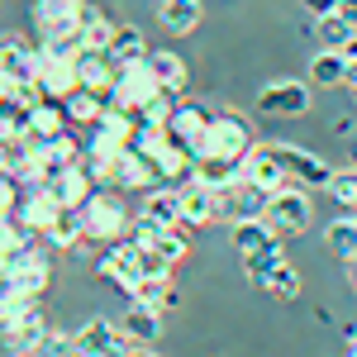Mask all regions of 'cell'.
<instances>
[{"label": "cell", "instance_id": "cell-40", "mask_svg": "<svg viewBox=\"0 0 357 357\" xmlns=\"http://www.w3.org/2000/svg\"><path fill=\"white\" fill-rule=\"evenodd\" d=\"M43 153H48V162H53L57 172H67V167H72L77 158H82V143L72 138V129H67V134L48 138V143H43Z\"/></svg>", "mask_w": 357, "mask_h": 357}, {"label": "cell", "instance_id": "cell-29", "mask_svg": "<svg viewBox=\"0 0 357 357\" xmlns=\"http://www.w3.org/2000/svg\"><path fill=\"white\" fill-rule=\"evenodd\" d=\"M105 100H110V96H100V91H86V86H77V91H72V96L62 100V105H67V119H72V124H96V119L105 114Z\"/></svg>", "mask_w": 357, "mask_h": 357}, {"label": "cell", "instance_id": "cell-50", "mask_svg": "<svg viewBox=\"0 0 357 357\" xmlns=\"http://www.w3.org/2000/svg\"><path fill=\"white\" fill-rule=\"evenodd\" d=\"M348 286H353V296H357V257L348 262Z\"/></svg>", "mask_w": 357, "mask_h": 357}, {"label": "cell", "instance_id": "cell-37", "mask_svg": "<svg viewBox=\"0 0 357 357\" xmlns=\"http://www.w3.org/2000/svg\"><path fill=\"white\" fill-rule=\"evenodd\" d=\"M314 33H319L324 48H348V38H353L357 29L348 24L343 15H319V20H314Z\"/></svg>", "mask_w": 357, "mask_h": 357}, {"label": "cell", "instance_id": "cell-24", "mask_svg": "<svg viewBox=\"0 0 357 357\" xmlns=\"http://www.w3.org/2000/svg\"><path fill=\"white\" fill-rule=\"evenodd\" d=\"M67 105L62 100H38L33 110H29V138L33 143H48V138H57V134H67Z\"/></svg>", "mask_w": 357, "mask_h": 357}, {"label": "cell", "instance_id": "cell-10", "mask_svg": "<svg viewBox=\"0 0 357 357\" xmlns=\"http://www.w3.org/2000/svg\"><path fill=\"white\" fill-rule=\"evenodd\" d=\"M105 176H110V191H143V186L162 181L158 162L143 158V153H134V148H124L114 162H105Z\"/></svg>", "mask_w": 357, "mask_h": 357}, {"label": "cell", "instance_id": "cell-5", "mask_svg": "<svg viewBox=\"0 0 357 357\" xmlns=\"http://www.w3.org/2000/svg\"><path fill=\"white\" fill-rule=\"evenodd\" d=\"M272 153L281 158L286 176H291L296 186H310V191H329L333 167L324 162L319 153H310V148H296V143H272Z\"/></svg>", "mask_w": 357, "mask_h": 357}, {"label": "cell", "instance_id": "cell-41", "mask_svg": "<svg viewBox=\"0 0 357 357\" xmlns=\"http://www.w3.org/2000/svg\"><path fill=\"white\" fill-rule=\"evenodd\" d=\"M329 195L338 200V205H343V210H357V167H343V172H333Z\"/></svg>", "mask_w": 357, "mask_h": 357}, {"label": "cell", "instance_id": "cell-17", "mask_svg": "<svg viewBox=\"0 0 357 357\" xmlns=\"http://www.w3.org/2000/svg\"><path fill=\"white\" fill-rule=\"evenodd\" d=\"M114 77H119V62H114L105 48H82V53H77V86L110 96Z\"/></svg>", "mask_w": 357, "mask_h": 357}, {"label": "cell", "instance_id": "cell-54", "mask_svg": "<svg viewBox=\"0 0 357 357\" xmlns=\"http://www.w3.org/2000/svg\"><path fill=\"white\" fill-rule=\"evenodd\" d=\"M348 357H357V343H353V348H348Z\"/></svg>", "mask_w": 357, "mask_h": 357}, {"label": "cell", "instance_id": "cell-20", "mask_svg": "<svg viewBox=\"0 0 357 357\" xmlns=\"http://www.w3.org/2000/svg\"><path fill=\"white\" fill-rule=\"evenodd\" d=\"M243 176H248V181H257L262 191H276V186L291 181L286 167H281V158L272 153V143H252V153L243 158Z\"/></svg>", "mask_w": 357, "mask_h": 357}, {"label": "cell", "instance_id": "cell-55", "mask_svg": "<svg viewBox=\"0 0 357 357\" xmlns=\"http://www.w3.org/2000/svg\"><path fill=\"white\" fill-rule=\"evenodd\" d=\"M72 357H86V353H72Z\"/></svg>", "mask_w": 357, "mask_h": 357}, {"label": "cell", "instance_id": "cell-7", "mask_svg": "<svg viewBox=\"0 0 357 357\" xmlns=\"http://www.w3.org/2000/svg\"><path fill=\"white\" fill-rule=\"evenodd\" d=\"M62 215H67V205H62V200H57L48 186H29L24 200H20V210H15V220L24 224L33 238H48Z\"/></svg>", "mask_w": 357, "mask_h": 357}, {"label": "cell", "instance_id": "cell-34", "mask_svg": "<svg viewBox=\"0 0 357 357\" xmlns=\"http://www.w3.org/2000/svg\"><path fill=\"white\" fill-rule=\"evenodd\" d=\"M110 38H114V24L86 0V15H82V48H105L110 53Z\"/></svg>", "mask_w": 357, "mask_h": 357}, {"label": "cell", "instance_id": "cell-19", "mask_svg": "<svg viewBox=\"0 0 357 357\" xmlns=\"http://www.w3.org/2000/svg\"><path fill=\"white\" fill-rule=\"evenodd\" d=\"M38 62H43V53L38 48H29L24 38H5L0 43V72L10 77V82H38Z\"/></svg>", "mask_w": 357, "mask_h": 357}, {"label": "cell", "instance_id": "cell-42", "mask_svg": "<svg viewBox=\"0 0 357 357\" xmlns=\"http://www.w3.org/2000/svg\"><path fill=\"white\" fill-rule=\"evenodd\" d=\"M176 229H181V224H172V229H162V234L153 238V248L162 252V257H167V262H172V267H176V262H181V257L191 252V243H186V238H181Z\"/></svg>", "mask_w": 357, "mask_h": 357}, {"label": "cell", "instance_id": "cell-6", "mask_svg": "<svg viewBox=\"0 0 357 357\" xmlns=\"http://www.w3.org/2000/svg\"><path fill=\"white\" fill-rule=\"evenodd\" d=\"M267 220H272L281 234H301V229H310L314 210H310V195H305V186H296V181L276 186V191L267 195Z\"/></svg>", "mask_w": 357, "mask_h": 357}, {"label": "cell", "instance_id": "cell-30", "mask_svg": "<svg viewBox=\"0 0 357 357\" xmlns=\"http://www.w3.org/2000/svg\"><path fill=\"white\" fill-rule=\"evenodd\" d=\"M324 243L333 248V257L353 262V257H357V210H348L343 220H333L329 229H324Z\"/></svg>", "mask_w": 357, "mask_h": 357}, {"label": "cell", "instance_id": "cell-39", "mask_svg": "<svg viewBox=\"0 0 357 357\" xmlns=\"http://www.w3.org/2000/svg\"><path fill=\"white\" fill-rule=\"evenodd\" d=\"M48 238H53L57 248H82V243H86V220H82V210H67Z\"/></svg>", "mask_w": 357, "mask_h": 357}, {"label": "cell", "instance_id": "cell-3", "mask_svg": "<svg viewBox=\"0 0 357 357\" xmlns=\"http://www.w3.org/2000/svg\"><path fill=\"white\" fill-rule=\"evenodd\" d=\"M134 129H138V119L129 110L105 105V114L91 124V148H86V158H96V162H114L124 148H134Z\"/></svg>", "mask_w": 357, "mask_h": 357}, {"label": "cell", "instance_id": "cell-33", "mask_svg": "<svg viewBox=\"0 0 357 357\" xmlns=\"http://www.w3.org/2000/svg\"><path fill=\"white\" fill-rule=\"evenodd\" d=\"M138 301H148V305H158V310H176L181 305V291L172 286V276H148V281H138V291H134Z\"/></svg>", "mask_w": 357, "mask_h": 357}, {"label": "cell", "instance_id": "cell-12", "mask_svg": "<svg viewBox=\"0 0 357 357\" xmlns=\"http://www.w3.org/2000/svg\"><path fill=\"white\" fill-rule=\"evenodd\" d=\"M82 15L86 0H38V29L43 38H82Z\"/></svg>", "mask_w": 357, "mask_h": 357}, {"label": "cell", "instance_id": "cell-13", "mask_svg": "<svg viewBox=\"0 0 357 357\" xmlns=\"http://www.w3.org/2000/svg\"><path fill=\"white\" fill-rule=\"evenodd\" d=\"M48 191H53L57 200L67 205V210H82L86 200H91V195L100 191V181H96V167H91V158H77V162L67 167V172L57 176V181L48 186Z\"/></svg>", "mask_w": 357, "mask_h": 357}, {"label": "cell", "instance_id": "cell-56", "mask_svg": "<svg viewBox=\"0 0 357 357\" xmlns=\"http://www.w3.org/2000/svg\"><path fill=\"white\" fill-rule=\"evenodd\" d=\"M0 5H5V0H0Z\"/></svg>", "mask_w": 357, "mask_h": 357}, {"label": "cell", "instance_id": "cell-8", "mask_svg": "<svg viewBox=\"0 0 357 357\" xmlns=\"http://www.w3.org/2000/svg\"><path fill=\"white\" fill-rule=\"evenodd\" d=\"M96 272L105 276V281H114L119 291L134 296L138 281H143V276H138V243H134V238H114V243H105V248H100Z\"/></svg>", "mask_w": 357, "mask_h": 357}, {"label": "cell", "instance_id": "cell-22", "mask_svg": "<svg viewBox=\"0 0 357 357\" xmlns=\"http://www.w3.org/2000/svg\"><path fill=\"white\" fill-rule=\"evenodd\" d=\"M353 82V62L343 48H319V53L310 57V86H348Z\"/></svg>", "mask_w": 357, "mask_h": 357}, {"label": "cell", "instance_id": "cell-53", "mask_svg": "<svg viewBox=\"0 0 357 357\" xmlns=\"http://www.w3.org/2000/svg\"><path fill=\"white\" fill-rule=\"evenodd\" d=\"M348 86H353V96H357V67H353V82H348Z\"/></svg>", "mask_w": 357, "mask_h": 357}, {"label": "cell", "instance_id": "cell-38", "mask_svg": "<svg viewBox=\"0 0 357 357\" xmlns=\"http://www.w3.org/2000/svg\"><path fill=\"white\" fill-rule=\"evenodd\" d=\"M276 262H281V243H267V248H252V252H243V272H248V281H257V286H262V276L272 272Z\"/></svg>", "mask_w": 357, "mask_h": 357}, {"label": "cell", "instance_id": "cell-27", "mask_svg": "<svg viewBox=\"0 0 357 357\" xmlns=\"http://www.w3.org/2000/svg\"><path fill=\"white\" fill-rule=\"evenodd\" d=\"M276 234H281V229H276L267 215H257V220H238V224H234V248H238V252H252V248L281 243Z\"/></svg>", "mask_w": 357, "mask_h": 357}, {"label": "cell", "instance_id": "cell-18", "mask_svg": "<svg viewBox=\"0 0 357 357\" xmlns=\"http://www.w3.org/2000/svg\"><path fill=\"white\" fill-rule=\"evenodd\" d=\"M43 333H48L43 310H24V314H15V319L0 329V338H5V353H10V357H29L33 348H38Z\"/></svg>", "mask_w": 357, "mask_h": 357}, {"label": "cell", "instance_id": "cell-26", "mask_svg": "<svg viewBox=\"0 0 357 357\" xmlns=\"http://www.w3.org/2000/svg\"><path fill=\"white\" fill-rule=\"evenodd\" d=\"M195 181L229 191L234 181H243V162H229V158H195Z\"/></svg>", "mask_w": 357, "mask_h": 357}, {"label": "cell", "instance_id": "cell-44", "mask_svg": "<svg viewBox=\"0 0 357 357\" xmlns=\"http://www.w3.org/2000/svg\"><path fill=\"white\" fill-rule=\"evenodd\" d=\"M138 276H143V281H148V276H172V262H167L153 243H138Z\"/></svg>", "mask_w": 357, "mask_h": 357}, {"label": "cell", "instance_id": "cell-1", "mask_svg": "<svg viewBox=\"0 0 357 357\" xmlns=\"http://www.w3.org/2000/svg\"><path fill=\"white\" fill-rule=\"evenodd\" d=\"M252 124H248L238 110H215L210 114V129H205V143H200V158H229V162H243L252 153Z\"/></svg>", "mask_w": 357, "mask_h": 357}, {"label": "cell", "instance_id": "cell-45", "mask_svg": "<svg viewBox=\"0 0 357 357\" xmlns=\"http://www.w3.org/2000/svg\"><path fill=\"white\" fill-rule=\"evenodd\" d=\"M72 353H77V338H67V333H43L38 348L29 357H72Z\"/></svg>", "mask_w": 357, "mask_h": 357}, {"label": "cell", "instance_id": "cell-25", "mask_svg": "<svg viewBox=\"0 0 357 357\" xmlns=\"http://www.w3.org/2000/svg\"><path fill=\"white\" fill-rule=\"evenodd\" d=\"M143 215L158 224H181V186H153L143 195Z\"/></svg>", "mask_w": 357, "mask_h": 357}, {"label": "cell", "instance_id": "cell-21", "mask_svg": "<svg viewBox=\"0 0 357 357\" xmlns=\"http://www.w3.org/2000/svg\"><path fill=\"white\" fill-rule=\"evenodd\" d=\"M48 276H53V267H48V257H43L38 248L29 243L24 252L15 257V272H10V286H15V291H24V296H43Z\"/></svg>", "mask_w": 357, "mask_h": 357}, {"label": "cell", "instance_id": "cell-4", "mask_svg": "<svg viewBox=\"0 0 357 357\" xmlns=\"http://www.w3.org/2000/svg\"><path fill=\"white\" fill-rule=\"evenodd\" d=\"M82 220H86V238H100V243L129 238V229H134L129 210H124L114 195H105V191H96V195L82 205Z\"/></svg>", "mask_w": 357, "mask_h": 357}, {"label": "cell", "instance_id": "cell-47", "mask_svg": "<svg viewBox=\"0 0 357 357\" xmlns=\"http://www.w3.org/2000/svg\"><path fill=\"white\" fill-rule=\"evenodd\" d=\"M333 15H343V20L357 29V0H338V10H333Z\"/></svg>", "mask_w": 357, "mask_h": 357}, {"label": "cell", "instance_id": "cell-16", "mask_svg": "<svg viewBox=\"0 0 357 357\" xmlns=\"http://www.w3.org/2000/svg\"><path fill=\"white\" fill-rule=\"evenodd\" d=\"M267 195L272 191H262L257 181H234L229 191H220V205H224V220H257V215H267Z\"/></svg>", "mask_w": 357, "mask_h": 357}, {"label": "cell", "instance_id": "cell-49", "mask_svg": "<svg viewBox=\"0 0 357 357\" xmlns=\"http://www.w3.org/2000/svg\"><path fill=\"white\" fill-rule=\"evenodd\" d=\"M343 53H348V62H353V67H357V33H353V38H348V48H343Z\"/></svg>", "mask_w": 357, "mask_h": 357}, {"label": "cell", "instance_id": "cell-9", "mask_svg": "<svg viewBox=\"0 0 357 357\" xmlns=\"http://www.w3.org/2000/svg\"><path fill=\"white\" fill-rule=\"evenodd\" d=\"M310 110V86L305 82H267L257 91V114L267 119H296Z\"/></svg>", "mask_w": 357, "mask_h": 357}, {"label": "cell", "instance_id": "cell-51", "mask_svg": "<svg viewBox=\"0 0 357 357\" xmlns=\"http://www.w3.org/2000/svg\"><path fill=\"white\" fill-rule=\"evenodd\" d=\"M343 338H348V348H353V343H357V324H348V329H343Z\"/></svg>", "mask_w": 357, "mask_h": 357}, {"label": "cell", "instance_id": "cell-46", "mask_svg": "<svg viewBox=\"0 0 357 357\" xmlns=\"http://www.w3.org/2000/svg\"><path fill=\"white\" fill-rule=\"evenodd\" d=\"M301 10L310 20H319V15H333V10H338V0H301Z\"/></svg>", "mask_w": 357, "mask_h": 357}, {"label": "cell", "instance_id": "cell-35", "mask_svg": "<svg viewBox=\"0 0 357 357\" xmlns=\"http://www.w3.org/2000/svg\"><path fill=\"white\" fill-rule=\"evenodd\" d=\"M167 148H172V134H167V124H148V119H138L134 129V153H143V158H162Z\"/></svg>", "mask_w": 357, "mask_h": 357}, {"label": "cell", "instance_id": "cell-2", "mask_svg": "<svg viewBox=\"0 0 357 357\" xmlns=\"http://www.w3.org/2000/svg\"><path fill=\"white\" fill-rule=\"evenodd\" d=\"M162 91H167V86L153 77L148 57H143V62H119V77H114V86H110V105H114V110H129L138 119V114L148 110Z\"/></svg>", "mask_w": 357, "mask_h": 357}, {"label": "cell", "instance_id": "cell-36", "mask_svg": "<svg viewBox=\"0 0 357 357\" xmlns=\"http://www.w3.org/2000/svg\"><path fill=\"white\" fill-rule=\"evenodd\" d=\"M262 291H272L276 301H296V296H301V276H296V267H291V262L281 257L272 272L262 276Z\"/></svg>", "mask_w": 357, "mask_h": 357}, {"label": "cell", "instance_id": "cell-52", "mask_svg": "<svg viewBox=\"0 0 357 357\" xmlns=\"http://www.w3.org/2000/svg\"><path fill=\"white\" fill-rule=\"evenodd\" d=\"M348 167H357V143H353V148H348Z\"/></svg>", "mask_w": 357, "mask_h": 357}, {"label": "cell", "instance_id": "cell-23", "mask_svg": "<svg viewBox=\"0 0 357 357\" xmlns=\"http://www.w3.org/2000/svg\"><path fill=\"white\" fill-rule=\"evenodd\" d=\"M124 333H129L134 343H158V333H162V310H158V305H148V301H138V296H129Z\"/></svg>", "mask_w": 357, "mask_h": 357}, {"label": "cell", "instance_id": "cell-15", "mask_svg": "<svg viewBox=\"0 0 357 357\" xmlns=\"http://www.w3.org/2000/svg\"><path fill=\"white\" fill-rule=\"evenodd\" d=\"M134 338L124 333V324H105V319H91L82 333H77V353L86 357H119Z\"/></svg>", "mask_w": 357, "mask_h": 357}, {"label": "cell", "instance_id": "cell-43", "mask_svg": "<svg viewBox=\"0 0 357 357\" xmlns=\"http://www.w3.org/2000/svg\"><path fill=\"white\" fill-rule=\"evenodd\" d=\"M20 200H24V176L0 172V215H15V210H20Z\"/></svg>", "mask_w": 357, "mask_h": 357}, {"label": "cell", "instance_id": "cell-48", "mask_svg": "<svg viewBox=\"0 0 357 357\" xmlns=\"http://www.w3.org/2000/svg\"><path fill=\"white\" fill-rule=\"evenodd\" d=\"M119 357H158V353H148V343H129Z\"/></svg>", "mask_w": 357, "mask_h": 357}, {"label": "cell", "instance_id": "cell-11", "mask_svg": "<svg viewBox=\"0 0 357 357\" xmlns=\"http://www.w3.org/2000/svg\"><path fill=\"white\" fill-rule=\"evenodd\" d=\"M210 114L205 105H195V100H176V110H172V119H167V134H172V143H181L191 158H200V143H205V129H210Z\"/></svg>", "mask_w": 357, "mask_h": 357}, {"label": "cell", "instance_id": "cell-14", "mask_svg": "<svg viewBox=\"0 0 357 357\" xmlns=\"http://www.w3.org/2000/svg\"><path fill=\"white\" fill-rule=\"evenodd\" d=\"M215 220H224L220 191L205 186V181L181 186V224H186V229H205V224H215Z\"/></svg>", "mask_w": 357, "mask_h": 357}, {"label": "cell", "instance_id": "cell-32", "mask_svg": "<svg viewBox=\"0 0 357 357\" xmlns=\"http://www.w3.org/2000/svg\"><path fill=\"white\" fill-rule=\"evenodd\" d=\"M148 67H153V77H158L167 91H181V86H186V62L176 53H167V48H148Z\"/></svg>", "mask_w": 357, "mask_h": 357}, {"label": "cell", "instance_id": "cell-28", "mask_svg": "<svg viewBox=\"0 0 357 357\" xmlns=\"http://www.w3.org/2000/svg\"><path fill=\"white\" fill-rule=\"evenodd\" d=\"M158 20L167 33H191L200 24V0H162L158 5Z\"/></svg>", "mask_w": 357, "mask_h": 357}, {"label": "cell", "instance_id": "cell-31", "mask_svg": "<svg viewBox=\"0 0 357 357\" xmlns=\"http://www.w3.org/2000/svg\"><path fill=\"white\" fill-rule=\"evenodd\" d=\"M110 57H114V62H143V57H148V38H143V29H134V24H114Z\"/></svg>", "mask_w": 357, "mask_h": 357}]
</instances>
